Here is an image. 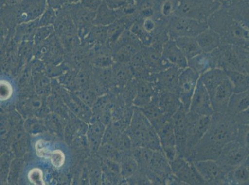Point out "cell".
Segmentation results:
<instances>
[{
	"label": "cell",
	"instance_id": "1",
	"mask_svg": "<svg viewBox=\"0 0 249 185\" xmlns=\"http://www.w3.org/2000/svg\"><path fill=\"white\" fill-rule=\"evenodd\" d=\"M238 126L234 116L227 113H213L207 132L186 159L191 162L216 161L223 146L235 140Z\"/></svg>",
	"mask_w": 249,
	"mask_h": 185
},
{
	"label": "cell",
	"instance_id": "2",
	"mask_svg": "<svg viewBox=\"0 0 249 185\" xmlns=\"http://www.w3.org/2000/svg\"><path fill=\"white\" fill-rule=\"evenodd\" d=\"M208 28L220 37L221 44H230L249 49V28L229 15L221 6L207 20Z\"/></svg>",
	"mask_w": 249,
	"mask_h": 185
},
{
	"label": "cell",
	"instance_id": "3",
	"mask_svg": "<svg viewBox=\"0 0 249 185\" xmlns=\"http://www.w3.org/2000/svg\"><path fill=\"white\" fill-rule=\"evenodd\" d=\"M128 136L133 147H145L153 151L161 150L160 138L148 119L137 107L128 126Z\"/></svg>",
	"mask_w": 249,
	"mask_h": 185
},
{
	"label": "cell",
	"instance_id": "4",
	"mask_svg": "<svg viewBox=\"0 0 249 185\" xmlns=\"http://www.w3.org/2000/svg\"><path fill=\"white\" fill-rule=\"evenodd\" d=\"M216 68L238 71L249 74V50L230 44H221L211 52Z\"/></svg>",
	"mask_w": 249,
	"mask_h": 185
},
{
	"label": "cell",
	"instance_id": "5",
	"mask_svg": "<svg viewBox=\"0 0 249 185\" xmlns=\"http://www.w3.org/2000/svg\"><path fill=\"white\" fill-rule=\"evenodd\" d=\"M178 8L174 15L207 21L210 15L220 7L217 0H178Z\"/></svg>",
	"mask_w": 249,
	"mask_h": 185
},
{
	"label": "cell",
	"instance_id": "6",
	"mask_svg": "<svg viewBox=\"0 0 249 185\" xmlns=\"http://www.w3.org/2000/svg\"><path fill=\"white\" fill-rule=\"evenodd\" d=\"M207 21L173 15L167 22L166 31L171 39L179 37L196 38L208 28Z\"/></svg>",
	"mask_w": 249,
	"mask_h": 185
},
{
	"label": "cell",
	"instance_id": "7",
	"mask_svg": "<svg viewBox=\"0 0 249 185\" xmlns=\"http://www.w3.org/2000/svg\"><path fill=\"white\" fill-rule=\"evenodd\" d=\"M249 157V148L234 140L229 142L223 146L216 161L228 173L229 171L241 164Z\"/></svg>",
	"mask_w": 249,
	"mask_h": 185
},
{
	"label": "cell",
	"instance_id": "8",
	"mask_svg": "<svg viewBox=\"0 0 249 185\" xmlns=\"http://www.w3.org/2000/svg\"><path fill=\"white\" fill-rule=\"evenodd\" d=\"M172 173L186 185H205V182L198 172L194 162L177 155L169 162Z\"/></svg>",
	"mask_w": 249,
	"mask_h": 185
},
{
	"label": "cell",
	"instance_id": "9",
	"mask_svg": "<svg viewBox=\"0 0 249 185\" xmlns=\"http://www.w3.org/2000/svg\"><path fill=\"white\" fill-rule=\"evenodd\" d=\"M187 119L189 156L192 149L207 132L211 121V116H201L189 110L187 112Z\"/></svg>",
	"mask_w": 249,
	"mask_h": 185
},
{
	"label": "cell",
	"instance_id": "10",
	"mask_svg": "<svg viewBox=\"0 0 249 185\" xmlns=\"http://www.w3.org/2000/svg\"><path fill=\"white\" fill-rule=\"evenodd\" d=\"M200 75L189 67L181 71L178 77V94L182 107L187 112L189 110L192 96L196 90Z\"/></svg>",
	"mask_w": 249,
	"mask_h": 185
},
{
	"label": "cell",
	"instance_id": "11",
	"mask_svg": "<svg viewBox=\"0 0 249 185\" xmlns=\"http://www.w3.org/2000/svg\"><path fill=\"white\" fill-rule=\"evenodd\" d=\"M187 112L182 107L172 117L177 152L178 155L185 159L189 154Z\"/></svg>",
	"mask_w": 249,
	"mask_h": 185
},
{
	"label": "cell",
	"instance_id": "12",
	"mask_svg": "<svg viewBox=\"0 0 249 185\" xmlns=\"http://www.w3.org/2000/svg\"><path fill=\"white\" fill-rule=\"evenodd\" d=\"M193 162L206 185H228L226 181L227 173L216 161L204 160Z\"/></svg>",
	"mask_w": 249,
	"mask_h": 185
},
{
	"label": "cell",
	"instance_id": "13",
	"mask_svg": "<svg viewBox=\"0 0 249 185\" xmlns=\"http://www.w3.org/2000/svg\"><path fill=\"white\" fill-rule=\"evenodd\" d=\"M189 111L207 116H212L214 113L210 94L200 78L192 96Z\"/></svg>",
	"mask_w": 249,
	"mask_h": 185
},
{
	"label": "cell",
	"instance_id": "14",
	"mask_svg": "<svg viewBox=\"0 0 249 185\" xmlns=\"http://www.w3.org/2000/svg\"><path fill=\"white\" fill-rule=\"evenodd\" d=\"M182 70L173 65L158 73L154 74L152 82L155 85L156 90L177 94L178 77Z\"/></svg>",
	"mask_w": 249,
	"mask_h": 185
},
{
	"label": "cell",
	"instance_id": "15",
	"mask_svg": "<svg viewBox=\"0 0 249 185\" xmlns=\"http://www.w3.org/2000/svg\"><path fill=\"white\" fill-rule=\"evenodd\" d=\"M234 93L228 77L210 94L214 113H226L230 97Z\"/></svg>",
	"mask_w": 249,
	"mask_h": 185
},
{
	"label": "cell",
	"instance_id": "16",
	"mask_svg": "<svg viewBox=\"0 0 249 185\" xmlns=\"http://www.w3.org/2000/svg\"><path fill=\"white\" fill-rule=\"evenodd\" d=\"M152 102L163 113L172 117L182 107L178 94L174 92L157 90Z\"/></svg>",
	"mask_w": 249,
	"mask_h": 185
},
{
	"label": "cell",
	"instance_id": "17",
	"mask_svg": "<svg viewBox=\"0 0 249 185\" xmlns=\"http://www.w3.org/2000/svg\"><path fill=\"white\" fill-rule=\"evenodd\" d=\"M142 57L145 60L148 68L153 74L173 66L162 55V50L151 46L142 45L140 49Z\"/></svg>",
	"mask_w": 249,
	"mask_h": 185
},
{
	"label": "cell",
	"instance_id": "18",
	"mask_svg": "<svg viewBox=\"0 0 249 185\" xmlns=\"http://www.w3.org/2000/svg\"><path fill=\"white\" fill-rule=\"evenodd\" d=\"M221 7L229 15L249 28V0H223Z\"/></svg>",
	"mask_w": 249,
	"mask_h": 185
},
{
	"label": "cell",
	"instance_id": "19",
	"mask_svg": "<svg viewBox=\"0 0 249 185\" xmlns=\"http://www.w3.org/2000/svg\"><path fill=\"white\" fill-rule=\"evenodd\" d=\"M157 134L160 138V147L163 153L169 162L173 161L178 154L176 150L172 118Z\"/></svg>",
	"mask_w": 249,
	"mask_h": 185
},
{
	"label": "cell",
	"instance_id": "20",
	"mask_svg": "<svg viewBox=\"0 0 249 185\" xmlns=\"http://www.w3.org/2000/svg\"><path fill=\"white\" fill-rule=\"evenodd\" d=\"M162 55L165 60L174 66L181 69L187 67V58L183 55L174 40L169 38L164 43L162 49Z\"/></svg>",
	"mask_w": 249,
	"mask_h": 185
},
{
	"label": "cell",
	"instance_id": "21",
	"mask_svg": "<svg viewBox=\"0 0 249 185\" xmlns=\"http://www.w3.org/2000/svg\"><path fill=\"white\" fill-rule=\"evenodd\" d=\"M137 94L133 106L138 108L146 107L152 102L156 92H157L152 82L145 80H137Z\"/></svg>",
	"mask_w": 249,
	"mask_h": 185
},
{
	"label": "cell",
	"instance_id": "22",
	"mask_svg": "<svg viewBox=\"0 0 249 185\" xmlns=\"http://www.w3.org/2000/svg\"><path fill=\"white\" fill-rule=\"evenodd\" d=\"M148 119L149 123L155 128L156 132H159L164 127L167 122L171 120L172 117L167 116L163 113L153 102L149 104L146 107L139 108Z\"/></svg>",
	"mask_w": 249,
	"mask_h": 185
},
{
	"label": "cell",
	"instance_id": "23",
	"mask_svg": "<svg viewBox=\"0 0 249 185\" xmlns=\"http://www.w3.org/2000/svg\"><path fill=\"white\" fill-rule=\"evenodd\" d=\"M149 170L162 178L164 181L167 176L172 173L169 160L165 156L162 150L154 151L151 157Z\"/></svg>",
	"mask_w": 249,
	"mask_h": 185
},
{
	"label": "cell",
	"instance_id": "24",
	"mask_svg": "<svg viewBox=\"0 0 249 185\" xmlns=\"http://www.w3.org/2000/svg\"><path fill=\"white\" fill-rule=\"evenodd\" d=\"M226 181L228 185L249 184V157L228 171L226 175Z\"/></svg>",
	"mask_w": 249,
	"mask_h": 185
},
{
	"label": "cell",
	"instance_id": "25",
	"mask_svg": "<svg viewBox=\"0 0 249 185\" xmlns=\"http://www.w3.org/2000/svg\"><path fill=\"white\" fill-rule=\"evenodd\" d=\"M199 47L203 53H211L221 45V40L216 31L208 28L196 37Z\"/></svg>",
	"mask_w": 249,
	"mask_h": 185
},
{
	"label": "cell",
	"instance_id": "26",
	"mask_svg": "<svg viewBox=\"0 0 249 185\" xmlns=\"http://www.w3.org/2000/svg\"><path fill=\"white\" fill-rule=\"evenodd\" d=\"M187 67L201 75L208 70L216 68L211 53H201L187 60Z\"/></svg>",
	"mask_w": 249,
	"mask_h": 185
},
{
	"label": "cell",
	"instance_id": "27",
	"mask_svg": "<svg viewBox=\"0 0 249 185\" xmlns=\"http://www.w3.org/2000/svg\"><path fill=\"white\" fill-rule=\"evenodd\" d=\"M36 153L38 157L51 159L52 164L56 168H60L64 164L65 154L62 151H51L49 144L44 140H39L36 144Z\"/></svg>",
	"mask_w": 249,
	"mask_h": 185
},
{
	"label": "cell",
	"instance_id": "28",
	"mask_svg": "<svg viewBox=\"0 0 249 185\" xmlns=\"http://www.w3.org/2000/svg\"><path fill=\"white\" fill-rule=\"evenodd\" d=\"M227 77L225 70L213 68L201 74L200 79L209 94Z\"/></svg>",
	"mask_w": 249,
	"mask_h": 185
},
{
	"label": "cell",
	"instance_id": "29",
	"mask_svg": "<svg viewBox=\"0 0 249 185\" xmlns=\"http://www.w3.org/2000/svg\"><path fill=\"white\" fill-rule=\"evenodd\" d=\"M249 90L239 93L234 92L229 100L226 113L230 116H234L249 109Z\"/></svg>",
	"mask_w": 249,
	"mask_h": 185
},
{
	"label": "cell",
	"instance_id": "30",
	"mask_svg": "<svg viewBox=\"0 0 249 185\" xmlns=\"http://www.w3.org/2000/svg\"><path fill=\"white\" fill-rule=\"evenodd\" d=\"M226 76L232 85L233 92L235 93L249 91V76L238 71H225Z\"/></svg>",
	"mask_w": 249,
	"mask_h": 185
},
{
	"label": "cell",
	"instance_id": "31",
	"mask_svg": "<svg viewBox=\"0 0 249 185\" xmlns=\"http://www.w3.org/2000/svg\"><path fill=\"white\" fill-rule=\"evenodd\" d=\"M174 40L187 60L201 53L196 38L179 37Z\"/></svg>",
	"mask_w": 249,
	"mask_h": 185
},
{
	"label": "cell",
	"instance_id": "32",
	"mask_svg": "<svg viewBox=\"0 0 249 185\" xmlns=\"http://www.w3.org/2000/svg\"><path fill=\"white\" fill-rule=\"evenodd\" d=\"M153 151L150 149L140 146L133 148L132 155L137 162L140 171L146 173L149 170Z\"/></svg>",
	"mask_w": 249,
	"mask_h": 185
},
{
	"label": "cell",
	"instance_id": "33",
	"mask_svg": "<svg viewBox=\"0 0 249 185\" xmlns=\"http://www.w3.org/2000/svg\"><path fill=\"white\" fill-rule=\"evenodd\" d=\"M122 166V174L124 177L129 179L132 177L136 173L139 171V167L134 158L133 157L132 153L127 154L124 157Z\"/></svg>",
	"mask_w": 249,
	"mask_h": 185
},
{
	"label": "cell",
	"instance_id": "34",
	"mask_svg": "<svg viewBox=\"0 0 249 185\" xmlns=\"http://www.w3.org/2000/svg\"><path fill=\"white\" fill-rule=\"evenodd\" d=\"M249 125H239L235 140L249 148Z\"/></svg>",
	"mask_w": 249,
	"mask_h": 185
},
{
	"label": "cell",
	"instance_id": "35",
	"mask_svg": "<svg viewBox=\"0 0 249 185\" xmlns=\"http://www.w3.org/2000/svg\"><path fill=\"white\" fill-rule=\"evenodd\" d=\"M28 178L29 181L35 185H45L43 180V173L40 169L35 168L29 171Z\"/></svg>",
	"mask_w": 249,
	"mask_h": 185
},
{
	"label": "cell",
	"instance_id": "36",
	"mask_svg": "<svg viewBox=\"0 0 249 185\" xmlns=\"http://www.w3.org/2000/svg\"><path fill=\"white\" fill-rule=\"evenodd\" d=\"M13 93L11 85L6 81H0V100H6Z\"/></svg>",
	"mask_w": 249,
	"mask_h": 185
},
{
	"label": "cell",
	"instance_id": "37",
	"mask_svg": "<svg viewBox=\"0 0 249 185\" xmlns=\"http://www.w3.org/2000/svg\"><path fill=\"white\" fill-rule=\"evenodd\" d=\"M249 109L234 116L235 121L239 125H249Z\"/></svg>",
	"mask_w": 249,
	"mask_h": 185
},
{
	"label": "cell",
	"instance_id": "38",
	"mask_svg": "<svg viewBox=\"0 0 249 185\" xmlns=\"http://www.w3.org/2000/svg\"><path fill=\"white\" fill-rule=\"evenodd\" d=\"M110 2L114 8H124L135 4L134 0H110Z\"/></svg>",
	"mask_w": 249,
	"mask_h": 185
},
{
	"label": "cell",
	"instance_id": "39",
	"mask_svg": "<svg viewBox=\"0 0 249 185\" xmlns=\"http://www.w3.org/2000/svg\"><path fill=\"white\" fill-rule=\"evenodd\" d=\"M165 185H186L173 173L167 176L165 180Z\"/></svg>",
	"mask_w": 249,
	"mask_h": 185
}]
</instances>
